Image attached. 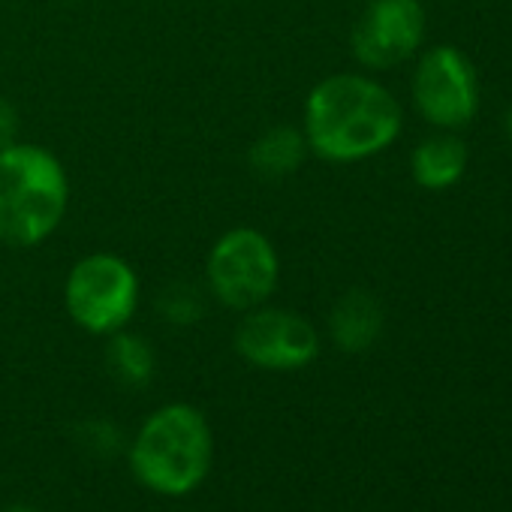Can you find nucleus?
Listing matches in <instances>:
<instances>
[{
  "instance_id": "f257e3e1",
  "label": "nucleus",
  "mask_w": 512,
  "mask_h": 512,
  "mask_svg": "<svg viewBox=\"0 0 512 512\" xmlns=\"http://www.w3.org/2000/svg\"><path fill=\"white\" fill-rule=\"evenodd\" d=\"M308 148L332 163H356L389 148L401 130L398 100L374 79L341 73L323 79L305 103Z\"/></svg>"
},
{
  "instance_id": "f03ea898",
  "label": "nucleus",
  "mask_w": 512,
  "mask_h": 512,
  "mask_svg": "<svg viewBox=\"0 0 512 512\" xmlns=\"http://www.w3.org/2000/svg\"><path fill=\"white\" fill-rule=\"evenodd\" d=\"M70 181L61 160L28 142L0 151V241L34 247L64 220Z\"/></svg>"
},
{
  "instance_id": "7ed1b4c3",
  "label": "nucleus",
  "mask_w": 512,
  "mask_h": 512,
  "mask_svg": "<svg viewBox=\"0 0 512 512\" xmlns=\"http://www.w3.org/2000/svg\"><path fill=\"white\" fill-rule=\"evenodd\" d=\"M130 464L139 482L160 494H187L211 467V428L190 404L160 407L139 428Z\"/></svg>"
},
{
  "instance_id": "20e7f679",
  "label": "nucleus",
  "mask_w": 512,
  "mask_h": 512,
  "mask_svg": "<svg viewBox=\"0 0 512 512\" xmlns=\"http://www.w3.org/2000/svg\"><path fill=\"white\" fill-rule=\"evenodd\" d=\"M208 290L232 311H250L269 302L281 278L275 244L250 226L229 229L208 253Z\"/></svg>"
},
{
  "instance_id": "39448f33",
  "label": "nucleus",
  "mask_w": 512,
  "mask_h": 512,
  "mask_svg": "<svg viewBox=\"0 0 512 512\" xmlns=\"http://www.w3.org/2000/svg\"><path fill=\"white\" fill-rule=\"evenodd\" d=\"M67 314L91 335L121 332L139 305V278L115 253H91L73 266L64 284Z\"/></svg>"
},
{
  "instance_id": "423d86ee",
  "label": "nucleus",
  "mask_w": 512,
  "mask_h": 512,
  "mask_svg": "<svg viewBox=\"0 0 512 512\" xmlns=\"http://www.w3.org/2000/svg\"><path fill=\"white\" fill-rule=\"evenodd\" d=\"M235 350L256 368L296 371L314 362L320 338L302 314L260 305L244 311V320L235 326Z\"/></svg>"
},
{
  "instance_id": "0eeeda50",
  "label": "nucleus",
  "mask_w": 512,
  "mask_h": 512,
  "mask_svg": "<svg viewBox=\"0 0 512 512\" xmlns=\"http://www.w3.org/2000/svg\"><path fill=\"white\" fill-rule=\"evenodd\" d=\"M413 100L431 124L446 130L464 127L479 106V88L470 61L452 46L431 49L416 67Z\"/></svg>"
},
{
  "instance_id": "6e6552de",
  "label": "nucleus",
  "mask_w": 512,
  "mask_h": 512,
  "mask_svg": "<svg viewBox=\"0 0 512 512\" xmlns=\"http://www.w3.org/2000/svg\"><path fill=\"white\" fill-rule=\"evenodd\" d=\"M425 37V10L419 0H371L353 31V52L371 70H389L407 61Z\"/></svg>"
},
{
  "instance_id": "1a4fd4ad",
  "label": "nucleus",
  "mask_w": 512,
  "mask_h": 512,
  "mask_svg": "<svg viewBox=\"0 0 512 512\" xmlns=\"http://www.w3.org/2000/svg\"><path fill=\"white\" fill-rule=\"evenodd\" d=\"M329 326H332V338L341 350L362 353L383 332V308L371 293L350 290L344 299H338Z\"/></svg>"
},
{
  "instance_id": "9d476101",
  "label": "nucleus",
  "mask_w": 512,
  "mask_h": 512,
  "mask_svg": "<svg viewBox=\"0 0 512 512\" xmlns=\"http://www.w3.org/2000/svg\"><path fill=\"white\" fill-rule=\"evenodd\" d=\"M308 139H305V130H296V127H272L266 130L260 139L250 145V169L260 175V178H269V181H278V178H287L293 175L305 154H308Z\"/></svg>"
},
{
  "instance_id": "9b49d317",
  "label": "nucleus",
  "mask_w": 512,
  "mask_h": 512,
  "mask_svg": "<svg viewBox=\"0 0 512 512\" xmlns=\"http://www.w3.org/2000/svg\"><path fill=\"white\" fill-rule=\"evenodd\" d=\"M464 166H467V148L458 136L449 133L428 136L413 151V178L425 190L452 187L464 175Z\"/></svg>"
},
{
  "instance_id": "f8f14e48",
  "label": "nucleus",
  "mask_w": 512,
  "mask_h": 512,
  "mask_svg": "<svg viewBox=\"0 0 512 512\" xmlns=\"http://www.w3.org/2000/svg\"><path fill=\"white\" fill-rule=\"evenodd\" d=\"M109 368L121 383L142 386L154 374V353L139 335H130L121 329L112 335V344H109Z\"/></svg>"
},
{
  "instance_id": "ddd939ff",
  "label": "nucleus",
  "mask_w": 512,
  "mask_h": 512,
  "mask_svg": "<svg viewBox=\"0 0 512 512\" xmlns=\"http://www.w3.org/2000/svg\"><path fill=\"white\" fill-rule=\"evenodd\" d=\"M160 311L169 323H193L202 314V302L190 287H169L160 299Z\"/></svg>"
},
{
  "instance_id": "4468645a",
  "label": "nucleus",
  "mask_w": 512,
  "mask_h": 512,
  "mask_svg": "<svg viewBox=\"0 0 512 512\" xmlns=\"http://www.w3.org/2000/svg\"><path fill=\"white\" fill-rule=\"evenodd\" d=\"M16 142H19V112L4 94H0V151Z\"/></svg>"
},
{
  "instance_id": "2eb2a0df",
  "label": "nucleus",
  "mask_w": 512,
  "mask_h": 512,
  "mask_svg": "<svg viewBox=\"0 0 512 512\" xmlns=\"http://www.w3.org/2000/svg\"><path fill=\"white\" fill-rule=\"evenodd\" d=\"M7 512H37V509H31V506H10Z\"/></svg>"
},
{
  "instance_id": "dca6fc26",
  "label": "nucleus",
  "mask_w": 512,
  "mask_h": 512,
  "mask_svg": "<svg viewBox=\"0 0 512 512\" xmlns=\"http://www.w3.org/2000/svg\"><path fill=\"white\" fill-rule=\"evenodd\" d=\"M506 130H509V136H512V109H509V118H506Z\"/></svg>"
}]
</instances>
